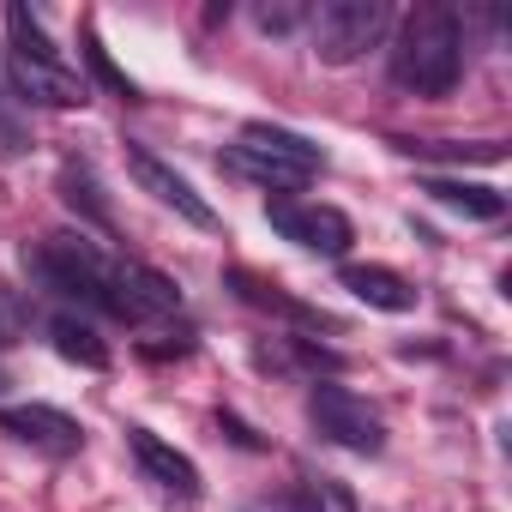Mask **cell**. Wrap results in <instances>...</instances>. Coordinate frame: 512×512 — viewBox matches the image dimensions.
<instances>
[{
    "instance_id": "20",
    "label": "cell",
    "mask_w": 512,
    "mask_h": 512,
    "mask_svg": "<svg viewBox=\"0 0 512 512\" xmlns=\"http://www.w3.org/2000/svg\"><path fill=\"white\" fill-rule=\"evenodd\" d=\"M25 151H31V121L7 91H0V163H19Z\"/></svg>"
},
{
    "instance_id": "24",
    "label": "cell",
    "mask_w": 512,
    "mask_h": 512,
    "mask_svg": "<svg viewBox=\"0 0 512 512\" xmlns=\"http://www.w3.org/2000/svg\"><path fill=\"white\" fill-rule=\"evenodd\" d=\"M0 344H13V314L0 308Z\"/></svg>"
},
{
    "instance_id": "15",
    "label": "cell",
    "mask_w": 512,
    "mask_h": 512,
    "mask_svg": "<svg viewBox=\"0 0 512 512\" xmlns=\"http://www.w3.org/2000/svg\"><path fill=\"white\" fill-rule=\"evenodd\" d=\"M61 199H67L85 223H97V229H109V223H115V211H109V199H103V187H97L91 163H61Z\"/></svg>"
},
{
    "instance_id": "11",
    "label": "cell",
    "mask_w": 512,
    "mask_h": 512,
    "mask_svg": "<svg viewBox=\"0 0 512 512\" xmlns=\"http://www.w3.org/2000/svg\"><path fill=\"white\" fill-rule=\"evenodd\" d=\"M235 145H241V151H260V157H272V163H284V169H302V175H320V169H326V151H320L314 139H302V133H290V127H272V121L241 127Z\"/></svg>"
},
{
    "instance_id": "8",
    "label": "cell",
    "mask_w": 512,
    "mask_h": 512,
    "mask_svg": "<svg viewBox=\"0 0 512 512\" xmlns=\"http://www.w3.org/2000/svg\"><path fill=\"white\" fill-rule=\"evenodd\" d=\"M7 85H13V97H31L43 109H85L91 103L79 73L49 67V61H25V55H7Z\"/></svg>"
},
{
    "instance_id": "23",
    "label": "cell",
    "mask_w": 512,
    "mask_h": 512,
    "mask_svg": "<svg viewBox=\"0 0 512 512\" xmlns=\"http://www.w3.org/2000/svg\"><path fill=\"white\" fill-rule=\"evenodd\" d=\"M253 512H308L302 500H272V506H253Z\"/></svg>"
},
{
    "instance_id": "19",
    "label": "cell",
    "mask_w": 512,
    "mask_h": 512,
    "mask_svg": "<svg viewBox=\"0 0 512 512\" xmlns=\"http://www.w3.org/2000/svg\"><path fill=\"white\" fill-rule=\"evenodd\" d=\"M253 25L266 37H296L302 25H314V7L308 0H260V7H253Z\"/></svg>"
},
{
    "instance_id": "22",
    "label": "cell",
    "mask_w": 512,
    "mask_h": 512,
    "mask_svg": "<svg viewBox=\"0 0 512 512\" xmlns=\"http://www.w3.org/2000/svg\"><path fill=\"white\" fill-rule=\"evenodd\" d=\"M314 512H356V494L338 476H314Z\"/></svg>"
},
{
    "instance_id": "17",
    "label": "cell",
    "mask_w": 512,
    "mask_h": 512,
    "mask_svg": "<svg viewBox=\"0 0 512 512\" xmlns=\"http://www.w3.org/2000/svg\"><path fill=\"white\" fill-rule=\"evenodd\" d=\"M235 290H241V296H247L253 308H272V314H290V320H302V326H332V320H326V314H314L308 302H296V296H284L278 284H253L247 272H235Z\"/></svg>"
},
{
    "instance_id": "3",
    "label": "cell",
    "mask_w": 512,
    "mask_h": 512,
    "mask_svg": "<svg viewBox=\"0 0 512 512\" xmlns=\"http://www.w3.org/2000/svg\"><path fill=\"white\" fill-rule=\"evenodd\" d=\"M392 25V7L386 0H326L314 13V55L320 67H350L362 61Z\"/></svg>"
},
{
    "instance_id": "5",
    "label": "cell",
    "mask_w": 512,
    "mask_h": 512,
    "mask_svg": "<svg viewBox=\"0 0 512 512\" xmlns=\"http://www.w3.org/2000/svg\"><path fill=\"white\" fill-rule=\"evenodd\" d=\"M266 217H272V229H278L284 241H296V247L320 253V260H344L350 241H356V229H350V217H344L338 205H314V199H272V205H266Z\"/></svg>"
},
{
    "instance_id": "9",
    "label": "cell",
    "mask_w": 512,
    "mask_h": 512,
    "mask_svg": "<svg viewBox=\"0 0 512 512\" xmlns=\"http://www.w3.org/2000/svg\"><path fill=\"white\" fill-rule=\"evenodd\" d=\"M0 428H7L13 440H25V446L55 452V458H67V452H79V446H85V428H79L67 410H49V404H19V410H0Z\"/></svg>"
},
{
    "instance_id": "16",
    "label": "cell",
    "mask_w": 512,
    "mask_h": 512,
    "mask_svg": "<svg viewBox=\"0 0 512 512\" xmlns=\"http://www.w3.org/2000/svg\"><path fill=\"white\" fill-rule=\"evenodd\" d=\"M7 37H13V55H25V61H49V67H61L55 55V43H49V31L37 25V13L25 7V0H13V7H7Z\"/></svg>"
},
{
    "instance_id": "12",
    "label": "cell",
    "mask_w": 512,
    "mask_h": 512,
    "mask_svg": "<svg viewBox=\"0 0 512 512\" xmlns=\"http://www.w3.org/2000/svg\"><path fill=\"white\" fill-rule=\"evenodd\" d=\"M344 290L380 314H410L416 308V284L398 278L392 266H344Z\"/></svg>"
},
{
    "instance_id": "14",
    "label": "cell",
    "mask_w": 512,
    "mask_h": 512,
    "mask_svg": "<svg viewBox=\"0 0 512 512\" xmlns=\"http://www.w3.org/2000/svg\"><path fill=\"white\" fill-rule=\"evenodd\" d=\"M49 338H55V350H61L67 362H79V368H91V374L109 368V344H103L97 326L79 320V314H55V320H49Z\"/></svg>"
},
{
    "instance_id": "6",
    "label": "cell",
    "mask_w": 512,
    "mask_h": 512,
    "mask_svg": "<svg viewBox=\"0 0 512 512\" xmlns=\"http://www.w3.org/2000/svg\"><path fill=\"white\" fill-rule=\"evenodd\" d=\"M127 169H133V181H139L157 205H169V211H175V217H187L193 229H217V211H211V205L193 193V181H187L181 169H169L157 151H145V145H133V139H127Z\"/></svg>"
},
{
    "instance_id": "1",
    "label": "cell",
    "mask_w": 512,
    "mask_h": 512,
    "mask_svg": "<svg viewBox=\"0 0 512 512\" xmlns=\"http://www.w3.org/2000/svg\"><path fill=\"white\" fill-rule=\"evenodd\" d=\"M464 73V25L452 7H416L392 49V79L416 97H452Z\"/></svg>"
},
{
    "instance_id": "10",
    "label": "cell",
    "mask_w": 512,
    "mask_h": 512,
    "mask_svg": "<svg viewBox=\"0 0 512 512\" xmlns=\"http://www.w3.org/2000/svg\"><path fill=\"white\" fill-rule=\"evenodd\" d=\"M127 446H133V458H139V470L163 488V494H181V500H199V470H193V458L187 452H175L169 440H157L151 428H127Z\"/></svg>"
},
{
    "instance_id": "7",
    "label": "cell",
    "mask_w": 512,
    "mask_h": 512,
    "mask_svg": "<svg viewBox=\"0 0 512 512\" xmlns=\"http://www.w3.org/2000/svg\"><path fill=\"white\" fill-rule=\"evenodd\" d=\"M181 308L175 278L139 266V260H115V320H163Z\"/></svg>"
},
{
    "instance_id": "2",
    "label": "cell",
    "mask_w": 512,
    "mask_h": 512,
    "mask_svg": "<svg viewBox=\"0 0 512 512\" xmlns=\"http://www.w3.org/2000/svg\"><path fill=\"white\" fill-rule=\"evenodd\" d=\"M25 266H31L49 290L79 296V302L115 314V260H109L97 241H85V235H43V241L25 253Z\"/></svg>"
},
{
    "instance_id": "13",
    "label": "cell",
    "mask_w": 512,
    "mask_h": 512,
    "mask_svg": "<svg viewBox=\"0 0 512 512\" xmlns=\"http://www.w3.org/2000/svg\"><path fill=\"white\" fill-rule=\"evenodd\" d=\"M422 193H428L434 205L458 211V217H476V223H494V217L506 211V193H494V187H482V181H452V175H434V181H422Z\"/></svg>"
},
{
    "instance_id": "4",
    "label": "cell",
    "mask_w": 512,
    "mask_h": 512,
    "mask_svg": "<svg viewBox=\"0 0 512 512\" xmlns=\"http://www.w3.org/2000/svg\"><path fill=\"white\" fill-rule=\"evenodd\" d=\"M308 416H314V428H320L332 446H344V452L374 458V452L386 446V422H380V416L368 410V398H356L350 386H314Z\"/></svg>"
},
{
    "instance_id": "18",
    "label": "cell",
    "mask_w": 512,
    "mask_h": 512,
    "mask_svg": "<svg viewBox=\"0 0 512 512\" xmlns=\"http://www.w3.org/2000/svg\"><path fill=\"white\" fill-rule=\"evenodd\" d=\"M229 163H235L241 175H253L260 187H278V193H296V187L314 181V175H302V169H284V163H272V157H260V151H241V145H229Z\"/></svg>"
},
{
    "instance_id": "21",
    "label": "cell",
    "mask_w": 512,
    "mask_h": 512,
    "mask_svg": "<svg viewBox=\"0 0 512 512\" xmlns=\"http://www.w3.org/2000/svg\"><path fill=\"white\" fill-rule=\"evenodd\" d=\"M85 61H91V73H97V79H103V85H109L115 97H127V103L139 97V85H133V79H127V73H121L115 61H109V49H103V37H97V25H85Z\"/></svg>"
}]
</instances>
